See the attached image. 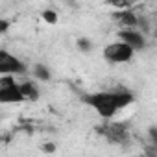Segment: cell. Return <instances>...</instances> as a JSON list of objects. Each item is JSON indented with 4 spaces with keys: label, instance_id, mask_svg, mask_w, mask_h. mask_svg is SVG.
<instances>
[{
    "label": "cell",
    "instance_id": "cell-9",
    "mask_svg": "<svg viewBox=\"0 0 157 157\" xmlns=\"http://www.w3.org/2000/svg\"><path fill=\"white\" fill-rule=\"evenodd\" d=\"M33 76L37 78V80H41V82H48L50 80V78H52V74H50V70H48V67H44V65H35L33 67Z\"/></svg>",
    "mask_w": 157,
    "mask_h": 157
},
{
    "label": "cell",
    "instance_id": "cell-10",
    "mask_svg": "<svg viewBox=\"0 0 157 157\" xmlns=\"http://www.w3.org/2000/svg\"><path fill=\"white\" fill-rule=\"evenodd\" d=\"M19 85L15 82V76H0V91H6V89H11Z\"/></svg>",
    "mask_w": 157,
    "mask_h": 157
},
{
    "label": "cell",
    "instance_id": "cell-2",
    "mask_svg": "<svg viewBox=\"0 0 157 157\" xmlns=\"http://www.w3.org/2000/svg\"><path fill=\"white\" fill-rule=\"evenodd\" d=\"M96 131L111 144H126L129 140V131L124 122H104L102 126L96 128Z\"/></svg>",
    "mask_w": 157,
    "mask_h": 157
},
{
    "label": "cell",
    "instance_id": "cell-13",
    "mask_svg": "<svg viewBox=\"0 0 157 157\" xmlns=\"http://www.w3.org/2000/svg\"><path fill=\"white\" fill-rule=\"evenodd\" d=\"M43 151H46V153L56 151V144H54V142H44V144H43Z\"/></svg>",
    "mask_w": 157,
    "mask_h": 157
},
{
    "label": "cell",
    "instance_id": "cell-1",
    "mask_svg": "<svg viewBox=\"0 0 157 157\" xmlns=\"http://www.w3.org/2000/svg\"><path fill=\"white\" fill-rule=\"evenodd\" d=\"M83 102L91 105L102 118H113L120 109L133 102V94L129 91H102L93 94H83Z\"/></svg>",
    "mask_w": 157,
    "mask_h": 157
},
{
    "label": "cell",
    "instance_id": "cell-14",
    "mask_svg": "<svg viewBox=\"0 0 157 157\" xmlns=\"http://www.w3.org/2000/svg\"><path fill=\"white\" fill-rule=\"evenodd\" d=\"M8 28H10V22L6 19H0V33H6Z\"/></svg>",
    "mask_w": 157,
    "mask_h": 157
},
{
    "label": "cell",
    "instance_id": "cell-6",
    "mask_svg": "<svg viewBox=\"0 0 157 157\" xmlns=\"http://www.w3.org/2000/svg\"><path fill=\"white\" fill-rule=\"evenodd\" d=\"M118 41L126 43L128 46H131L135 52L137 50H142L146 46V37L142 32L139 30H120L118 32Z\"/></svg>",
    "mask_w": 157,
    "mask_h": 157
},
{
    "label": "cell",
    "instance_id": "cell-12",
    "mask_svg": "<svg viewBox=\"0 0 157 157\" xmlns=\"http://www.w3.org/2000/svg\"><path fill=\"white\" fill-rule=\"evenodd\" d=\"M78 48H80L82 52H91L93 50V41L85 39V37H80L78 39Z\"/></svg>",
    "mask_w": 157,
    "mask_h": 157
},
{
    "label": "cell",
    "instance_id": "cell-3",
    "mask_svg": "<svg viewBox=\"0 0 157 157\" xmlns=\"http://www.w3.org/2000/svg\"><path fill=\"white\" fill-rule=\"evenodd\" d=\"M133 54L135 50L131 46H128L126 43L122 41H115V43H109L105 48H104V57L113 63V65H122V63H129L133 59Z\"/></svg>",
    "mask_w": 157,
    "mask_h": 157
},
{
    "label": "cell",
    "instance_id": "cell-4",
    "mask_svg": "<svg viewBox=\"0 0 157 157\" xmlns=\"http://www.w3.org/2000/svg\"><path fill=\"white\" fill-rule=\"evenodd\" d=\"M26 70L28 68L21 59L11 56L8 50H0V74L2 76H17V74H24Z\"/></svg>",
    "mask_w": 157,
    "mask_h": 157
},
{
    "label": "cell",
    "instance_id": "cell-5",
    "mask_svg": "<svg viewBox=\"0 0 157 157\" xmlns=\"http://www.w3.org/2000/svg\"><path fill=\"white\" fill-rule=\"evenodd\" d=\"M113 21L124 28V30H139V21L140 17L133 11V10H122V11H115L113 15Z\"/></svg>",
    "mask_w": 157,
    "mask_h": 157
},
{
    "label": "cell",
    "instance_id": "cell-8",
    "mask_svg": "<svg viewBox=\"0 0 157 157\" xmlns=\"http://www.w3.org/2000/svg\"><path fill=\"white\" fill-rule=\"evenodd\" d=\"M21 93H22L24 100H28V102H37L39 100V87L32 80H26V82L21 83Z\"/></svg>",
    "mask_w": 157,
    "mask_h": 157
},
{
    "label": "cell",
    "instance_id": "cell-7",
    "mask_svg": "<svg viewBox=\"0 0 157 157\" xmlns=\"http://www.w3.org/2000/svg\"><path fill=\"white\" fill-rule=\"evenodd\" d=\"M0 102L2 104H21V102H24V96L21 93V83L11 87V89L0 91Z\"/></svg>",
    "mask_w": 157,
    "mask_h": 157
},
{
    "label": "cell",
    "instance_id": "cell-11",
    "mask_svg": "<svg viewBox=\"0 0 157 157\" xmlns=\"http://www.w3.org/2000/svg\"><path fill=\"white\" fill-rule=\"evenodd\" d=\"M41 17H43V21L48 22V24H56V22H57V15H56V11H52V10H44V11L41 13Z\"/></svg>",
    "mask_w": 157,
    "mask_h": 157
},
{
    "label": "cell",
    "instance_id": "cell-15",
    "mask_svg": "<svg viewBox=\"0 0 157 157\" xmlns=\"http://www.w3.org/2000/svg\"><path fill=\"white\" fill-rule=\"evenodd\" d=\"M155 15H157V11H155Z\"/></svg>",
    "mask_w": 157,
    "mask_h": 157
}]
</instances>
